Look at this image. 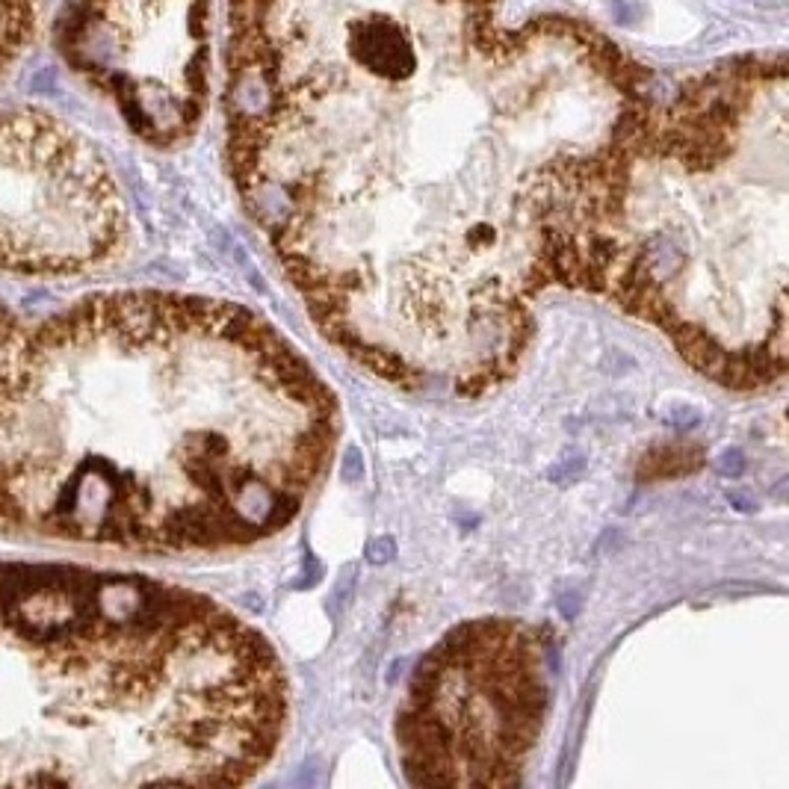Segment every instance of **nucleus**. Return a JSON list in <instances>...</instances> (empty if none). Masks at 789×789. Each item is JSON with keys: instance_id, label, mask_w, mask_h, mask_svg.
<instances>
[{"instance_id": "423d86ee", "label": "nucleus", "mask_w": 789, "mask_h": 789, "mask_svg": "<svg viewBox=\"0 0 789 789\" xmlns=\"http://www.w3.org/2000/svg\"><path fill=\"white\" fill-rule=\"evenodd\" d=\"M36 0H0V71L9 68L36 36Z\"/></svg>"}, {"instance_id": "6e6552de", "label": "nucleus", "mask_w": 789, "mask_h": 789, "mask_svg": "<svg viewBox=\"0 0 789 789\" xmlns=\"http://www.w3.org/2000/svg\"><path fill=\"white\" fill-rule=\"evenodd\" d=\"M266 9H269V0H231V24H234V33L261 27Z\"/></svg>"}, {"instance_id": "f03ea898", "label": "nucleus", "mask_w": 789, "mask_h": 789, "mask_svg": "<svg viewBox=\"0 0 789 789\" xmlns=\"http://www.w3.org/2000/svg\"><path fill=\"white\" fill-rule=\"evenodd\" d=\"M284 722L275 651L207 594L0 562V787H240Z\"/></svg>"}, {"instance_id": "0eeeda50", "label": "nucleus", "mask_w": 789, "mask_h": 789, "mask_svg": "<svg viewBox=\"0 0 789 789\" xmlns=\"http://www.w3.org/2000/svg\"><path fill=\"white\" fill-rule=\"evenodd\" d=\"M704 464V453L695 447H659L642 461V479H668L698 470Z\"/></svg>"}, {"instance_id": "7ed1b4c3", "label": "nucleus", "mask_w": 789, "mask_h": 789, "mask_svg": "<svg viewBox=\"0 0 789 789\" xmlns=\"http://www.w3.org/2000/svg\"><path fill=\"white\" fill-rule=\"evenodd\" d=\"M544 642L521 621H467L417 662L396 716L417 787H518L550 701Z\"/></svg>"}, {"instance_id": "f257e3e1", "label": "nucleus", "mask_w": 789, "mask_h": 789, "mask_svg": "<svg viewBox=\"0 0 789 789\" xmlns=\"http://www.w3.org/2000/svg\"><path fill=\"white\" fill-rule=\"evenodd\" d=\"M337 399L258 314L125 290L0 302V532L133 553L246 547L329 467Z\"/></svg>"}, {"instance_id": "39448f33", "label": "nucleus", "mask_w": 789, "mask_h": 789, "mask_svg": "<svg viewBox=\"0 0 789 789\" xmlns=\"http://www.w3.org/2000/svg\"><path fill=\"white\" fill-rule=\"evenodd\" d=\"M349 51L358 66L385 80H405L414 74V51L402 27L391 18H367L352 21L349 27Z\"/></svg>"}, {"instance_id": "20e7f679", "label": "nucleus", "mask_w": 789, "mask_h": 789, "mask_svg": "<svg viewBox=\"0 0 789 789\" xmlns=\"http://www.w3.org/2000/svg\"><path fill=\"white\" fill-rule=\"evenodd\" d=\"M125 240V204L92 145L54 116L0 110V272L80 275Z\"/></svg>"}, {"instance_id": "1a4fd4ad", "label": "nucleus", "mask_w": 789, "mask_h": 789, "mask_svg": "<svg viewBox=\"0 0 789 789\" xmlns=\"http://www.w3.org/2000/svg\"><path fill=\"white\" fill-rule=\"evenodd\" d=\"M207 12H210V3L207 0H196L190 6V33L193 36H204L207 33Z\"/></svg>"}]
</instances>
